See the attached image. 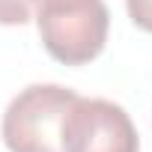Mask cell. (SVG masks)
Instances as JSON below:
<instances>
[{"mask_svg":"<svg viewBox=\"0 0 152 152\" xmlns=\"http://www.w3.org/2000/svg\"><path fill=\"white\" fill-rule=\"evenodd\" d=\"M33 15L45 51L63 66H87L107 42L104 0H39Z\"/></svg>","mask_w":152,"mask_h":152,"instance_id":"1","label":"cell"},{"mask_svg":"<svg viewBox=\"0 0 152 152\" xmlns=\"http://www.w3.org/2000/svg\"><path fill=\"white\" fill-rule=\"evenodd\" d=\"M78 93L60 84L21 90L3 113V143L9 152H63V119Z\"/></svg>","mask_w":152,"mask_h":152,"instance_id":"2","label":"cell"},{"mask_svg":"<svg viewBox=\"0 0 152 152\" xmlns=\"http://www.w3.org/2000/svg\"><path fill=\"white\" fill-rule=\"evenodd\" d=\"M140 137L116 102L75 99L63 119V152H137Z\"/></svg>","mask_w":152,"mask_h":152,"instance_id":"3","label":"cell"},{"mask_svg":"<svg viewBox=\"0 0 152 152\" xmlns=\"http://www.w3.org/2000/svg\"><path fill=\"white\" fill-rule=\"evenodd\" d=\"M33 18L30 0H0V24L3 27H21Z\"/></svg>","mask_w":152,"mask_h":152,"instance_id":"4","label":"cell"},{"mask_svg":"<svg viewBox=\"0 0 152 152\" xmlns=\"http://www.w3.org/2000/svg\"><path fill=\"white\" fill-rule=\"evenodd\" d=\"M125 6H128L131 21H134L140 30L152 33V0H125Z\"/></svg>","mask_w":152,"mask_h":152,"instance_id":"5","label":"cell"}]
</instances>
